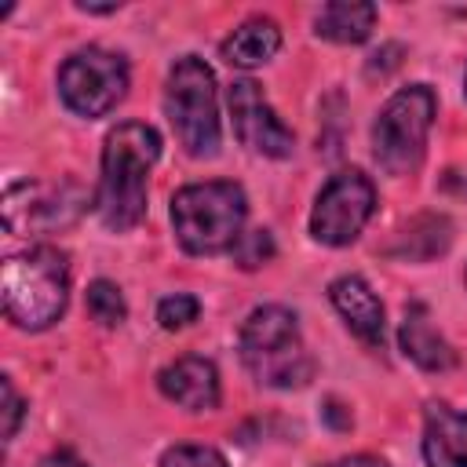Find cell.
Wrapping results in <instances>:
<instances>
[{"instance_id": "ffe728a7", "label": "cell", "mask_w": 467, "mask_h": 467, "mask_svg": "<svg viewBox=\"0 0 467 467\" xmlns=\"http://www.w3.org/2000/svg\"><path fill=\"white\" fill-rule=\"evenodd\" d=\"M274 255V241L266 230H252V234H241V241L234 244V259L244 266V270H255L263 266L266 259Z\"/></svg>"}, {"instance_id": "8992f818", "label": "cell", "mask_w": 467, "mask_h": 467, "mask_svg": "<svg viewBox=\"0 0 467 467\" xmlns=\"http://www.w3.org/2000/svg\"><path fill=\"white\" fill-rule=\"evenodd\" d=\"M164 113L193 157H212L219 150V109H215V77L197 55H182L164 88Z\"/></svg>"}, {"instance_id": "603a6c76", "label": "cell", "mask_w": 467, "mask_h": 467, "mask_svg": "<svg viewBox=\"0 0 467 467\" xmlns=\"http://www.w3.org/2000/svg\"><path fill=\"white\" fill-rule=\"evenodd\" d=\"M36 467H88L80 456H73L69 449H58V452H51V456H44Z\"/></svg>"}, {"instance_id": "30bf717a", "label": "cell", "mask_w": 467, "mask_h": 467, "mask_svg": "<svg viewBox=\"0 0 467 467\" xmlns=\"http://www.w3.org/2000/svg\"><path fill=\"white\" fill-rule=\"evenodd\" d=\"M226 102H230V117H234V131L237 139L252 150V153H263V157H288L296 139L292 131L277 120V113L270 109V102L263 99L259 84L241 77L230 84L226 91Z\"/></svg>"}, {"instance_id": "8fae6325", "label": "cell", "mask_w": 467, "mask_h": 467, "mask_svg": "<svg viewBox=\"0 0 467 467\" xmlns=\"http://www.w3.org/2000/svg\"><path fill=\"white\" fill-rule=\"evenodd\" d=\"M157 387L168 401L190 409V412H208L219 405V372L208 358H179L168 368H161Z\"/></svg>"}, {"instance_id": "2e32d148", "label": "cell", "mask_w": 467, "mask_h": 467, "mask_svg": "<svg viewBox=\"0 0 467 467\" xmlns=\"http://www.w3.org/2000/svg\"><path fill=\"white\" fill-rule=\"evenodd\" d=\"M376 22V7L372 4H350V0H336L325 4L314 18V33L332 40V44H361L372 33Z\"/></svg>"}, {"instance_id": "ac0fdd59", "label": "cell", "mask_w": 467, "mask_h": 467, "mask_svg": "<svg viewBox=\"0 0 467 467\" xmlns=\"http://www.w3.org/2000/svg\"><path fill=\"white\" fill-rule=\"evenodd\" d=\"M88 310H91L95 321H102V325H109V328L120 325L124 314H128L120 288H117L113 281H106V277H99V281L88 285Z\"/></svg>"}, {"instance_id": "e0dca14e", "label": "cell", "mask_w": 467, "mask_h": 467, "mask_svg": "<svg viewBox=\"0 0 467 467\" xmlns=\"http://www.w3.org/2000/svg\"><path fill=\"white\" fill-rule=\"evenodd\" d=\"M452 241V226L445 215H416L401 234L398 244H390V255L401 259H434L449 248Z\"/></svg>"}, {"instance_id": "cb8c5ba5", "label": "cell", "mask_w": 467, "mask_h": 467, "mask_svg": "<svg viewBox=\"0 0 467 467\" xmlns=\"http://www.w3.org/2000/svg\"><path fill=\"white\" fill-rule=\"evenodd\" d=\"M325 467H390L387 460H379V456H347V460H336V463H325Z\"/></svg>"}, {"instance_id": "52a82bcc", "label": "cell", "mask_w": 467, "mask_h": 467, "mask_svg": "<svg viewBox=\"0 0 467 467\" xmlns=\"http://www.w3.org/2000/svg\"><path fill=\"white\" fill-rule=\"evenodd\" d=\"M128 91V62L102 47L73 51L58 69V95L80 117L109 113Z\"/></svg>"}, {"instance_id": "9a60e30c", "label": "cell", "mask_w": 467, "mask_h": 467, "mask_svg": "<svg viewBox=\"0 0 467 467\" xmlns=\"http://www.w3.org/2000/svg\"><path fill=\"white\" fill-rule=\"evenodd\" d=\"M281 47V33L270 18H248L223 40V58L237 69H255L270 62Z\"/></svg>"}, {"instance_id": "5bb4252c", "label": "cell", "mask_w": 467, "mask_h": 467, "mask_svg": "<svg viewBox=\"0 0 467 467\" xmlns=\"http://www.w3.org/2000/svg\"><path fill=\"white\" fill-rule=\"evenodd\" d=\"M427 467H467V416L449 405H427L423 420Z\"/></svg>"}, {"instance_id": "d4e9b609", "label": "cell", "mask_w": 467, "mask_h": 467, "mask_svg": "<svg viewBox=\"0 0 467 467\" xmlns=\"http://www.w3.org/2000/svg\"><path fill=\"white\" fill-rule=\"evenodd\" d=\"M463 88H467V73H463Z\"/></svg>"}, {"instance_id": "4fadbf2b", "label": "cell", "mask_w": 467, "mask_h": 467, "mask_svg": "<svg viewBox=\"0 0 467 467\" xmlns=\"http://www.w3.org/2000/svg\"><path fill=\"white\" fill-rule=\"evenodd\" d=\"M398 339H401L405 358H412V361H416L420 368H427V372H445V368L456 365V350H452L449 339L434 328L431 310H427L423 303H409V306H405Z\"/></svg>"}, {"instance_id": "6da1fadb", "label": "cell", "mask_w": 467, "mask_h": 467, "mask_svg": "<svg viewBox=\"0 0 467 467\" xmlns=\"http://www.w3.org/2000/svg\"><path fill=\"white\" fill-rule=\"evenodd\" d=\"M161 157V135L142 120L117 124L102 142L95 212L106 230H131L146 215V171Z\"/></svg>"}, {"instance_id": "ba28073f", "label": "cell", "mask_w": 467, "mask_h": 467, "mask_svg": "<svg viewBox=\"0 0 467 467\" xmlns=\"http://www.w3.org/2000/svg\"><path fill=\"white\" fill-rule=\"evenodd\" d=\"M372 212H376V186L368 182V175H361L358 168L336 171L317 193V204L310 212V234L328 248H343L361 234Z\"/></svg>"}, {"instance_id": "277c9868", "label": "cell", "mask_w": 467, "mask_h": 467, "mask_svg": "<svg viewBox=\"0 0 467 467\" xmlns=\"http://www.w3.org/2000/svg\"><path fill=\"white\" fill-rule=\"evenodd\" d=\"M248 215L244 190L237 182H193L171 197V226L186 252L193 255H219L234 252L241 241V226Z\"/></svg>"}, {"instance_id": "9c48e42d", "label": "cell", "mask_w": 467, "mask_h": 467, "mask_svg": "<svg viewBox=\"0 0 467 467\" xmlns=\"http://www.w3.org/2000/svg\"><path fill=\"white\" fill-rule=\"evenodd\" d=\"M88 197L77 182L40 186V182H11L4 193V226L11 234H51L69 226L84 212Z\"/></svg>"}, {"instance_id": "d6986e66", "label": "cell", "mask_w": 467, "mask_h": 467, "mask_svg": "<svg viewBox=\"0 0 467 467\" xmlns=\"http://www.w3.org/2000/svg\"><path fill=\"white\" fill-rule=\"evenodd\" d=\"M161 467H226V460L212 445H171L161 452Z\"/></svg>"}, {"instance_id": "3957f363", "label": "cell", "mask_w": 467, "mask_h": 467, "mask_svg": "<svg viewBox=\"0 0 467 467\" xmlns=\"http://www.w3.org/2000/svg\"><path fill=\"white\" fill-rule=\"evenodd\" d=\"M4 292V314L29 332H40L55 325L69 299V266L58 248H29L22 255H11L0 274Z\"/></svg>"}, {"instance_id": "7a4b0ae2", "label": "cell", "mask_w": 467, "mask_h": 467, "mask_svg": "<svg viewBox=\"0 0 467 467\" xmlns=\"http://www.w3.org/2000/svg\"><path fill=\"white\" fill-rule=\"evenodd\" d=\"M241 347V361L244 368L274 390H292L303 387L314 376V358L306 354V343L299 336L296 314L270 303V306H255L237 336Z\"/></svg>"}, {"instance_id": "5b68a950", "label": "cell", "mask_w": 467, "mask_h": 467, "mask_svg": "<svg viewBox=\"0 0 467 467\" xmlns=\"http://www.w3.org/2000/svg\"><path fill=\"white\" fill-rule=\"evenodd\" d=\"M434 106V91L427 84H412L390 95V102L379 109L372 124V157L387 175H412L420 168Z\"/></svg>"}, {"instance_id": "7c38bea8", "label": "cell", "mask_w": 467, "mask_h": 467, "mask_svg": "<svg viewBox=\"0 0 467 467\" xmlns=\"http://www.w3.org/2000/svg\"><path fill=\"white\" fill-rule=\"evenodd\" d=\"M328 299L332 306L339 310V317L347 321V328L368 343V347H383V303L376 299V292L358 277V274H347V277H336L328 285Z\"/></svg>"}, {"instance_id": "44dd1931", "label": "cell", "mask_w": 467, "mask_h": 467, "mask_svg": "<svg viewBox=\"0 0 467 467\" xmlns=\"http://www.w3.org/2000/svg\"><path fill=\"white\" fill-rule=\"evenodd\" d=\"M197 310H201V303H197L193 296L175 292V296L161 299V306H157V321H161L164 328H186V325L197 317Z\"/></svg>"}, {"instance_id": "7402d4cb", "label": "cell", "mask_w": 467, "mask_h": 467, "mask_svg": "<svg viewBox=\"0 0 467 467\" xmlns=\"http://www.w3.org/2000/svg\"><path fill=\"white\" fill-rule=\"evenodd\" d=\"M0 390H4V438H15L18 420H22V401H18V394H15L7 376L0 379Z\"/></svg>"}, {"instance_id": "484cf974", "label": "cell", "mask_w": 467, "mask_h": 467, "mask_svg": "<svg viewBox=\"0 0 467 467\" xmlns=\"http://www.w3.org/2000/svg\"><path fill=\"white\" fill-rule=\"evenodd\" d=\"M463 281H467V270H463Z\"/></svg>"}]
</instances>
